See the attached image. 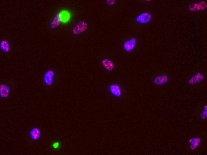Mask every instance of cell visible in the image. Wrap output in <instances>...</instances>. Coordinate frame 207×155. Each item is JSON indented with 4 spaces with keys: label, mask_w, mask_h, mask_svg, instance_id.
I'll return each instance as SVG.
<instances>
[{
    "label": "cell",
    "mask_w": 207,
    "mask_h": 155,
    "mask_svg": "<svg viewBox=\"0 0 207 155\" xmlns=\"http://www.w3.org/2000/svg\"><path fill=\"white\" fill-rule=\"evenodd\" d=\"M207 74L204 69H199L192 73L186 78L185 83L191 89L200 88L207 84Z\"/></svg>",
    "instance_id": "obj_1"
},
{
    "label": "cell",
    "mask_w": 207,
    "mask_h": 155,
    "mask_svg": "<svg viewBox=\"0 0 207 155\" xmlns=\"http://www.w3.org/2000/svg\"><path fill=\"white\" fill-rule=\"evenodd\" d=\"M205 142L206 138L203 135L199 134L191 135L186 139L184 149L187 154L195 153L203 147Z\"/></svg>",
    "instance_id": "obj_2"
},
{
    "label": "cell",
    "mask_w": 207,
    "mask_h": 155,
    "mask_svg": "<svg viewBox=\"0 0 207 155\" xmlns=\"http://www.w3.org/2000/svg\"><path fill=\"white\" fill-rule=\"evenodd\" d=\"M153 18V15L150 12H141L133 16L130 20L129 28L133 32H137L142 26L150 23Z\"/></svg>",
    "instance_id": "obj_3"
},
{
    "label": "cell",
    "mask_w": 207,
    "mask_h": 155,
    "mask_svg": "<svg viewBox=\"0 0 207 155\" xmlns=\"http://www.w3.org/2000/svg\"><path fill=\"white\" fill-rule=\"evenodd\" d=\"M60 80L59 74L54 69H47L43 73L42 82L47 88H50L54 86L60 82Z\"/></svg>",
    "instance_id": "obj_4"
},
{
    "label": "cell",
    "mask_w": 207,
    "mask_h": 155,
    "mask_svg": "<svg viewBox=\"0 0 207 155\" xmlns=\"http://www.w3.org/2000/svg\"><path fill=\"white\" fill-rule=\"evenodd\" d=\"M107 88L111 95L118 100H123L126 96L127 91L126 87L119 82H111L108 84Z\"/></svg>",
    "instance_id": "obj_5"
},
{
    "label": "cell",
    "mask_w": 207,
    "mask_h": 155,
    "mask_svg": "<svg viewBox=\"0 0 207 155\" xmlns=\"http://www.w3.org/2000/svg\"><path fill=\"white\" fill-rule=\"evenodd\" d=\"M16 82L11 79L4 80L0 82V97L2 100L9 98L15 89Z\"/></svg>",
    "instance_id": "obj_6"
},
{
    "label": "cell",
    "mask_w": 207,
    "mask_h": 155,
    "mask_svg": "<svg viewBox=\"0 0 207 155\" xmlns=\"http://www.w3.org/2000/svg\"><path fill=\"white\" fill-rule=\"evenodd\" d=\"M138 39L134 34H129L123 38L121 47L123 51L127 53H131L135 51L138 44Z\"/></svg>",
    "instance_id": "obj_7"
},
{
    "label": "cell",
    "mask_w": 207,
    "mask_h": 155,
    "mask_svg": "<svg viewBox=\"0 0 207 155\" xmlns=\"http://www.w3.org/2000/svg\"><path fill=\"white\" fill-rule=\"evenodd\" d=\"M172 79V76L170 73L163 71L154 74L152 77L151 81L154 85L162 87L168 85Z\"/></svg>",
    "instance_id": "obj_8"
},
{
    "label": "cell",
    "mask_w": 207,
    "mask_h": 155,
    "mask_svg": "<svg viewBox=\"0 0 207 155\" xmlns=\"http://www.w3.org/2000/svg\"><path fill=\"white\" fill-rule=\"evenodd\" d=\"M100 63L106 71L112 72L117 69V64L115 61L111 57L106 54H102L99 57Z\"/></svg>",
    "instance_id": "obj_9"
},
{
    "label": "cell",
    "mask_w": 207,
    "mask_h": 155,
    "mask_svg": "<svg viewBox=\"0 0 207 155\" xmlns=\"http://www.w3.org/2000/svg\"><path fill=\"white\" fill-rule=\"evenodd\" d=\"M196 118L201 121L205 122L207 119V103L206 100H204L197 107L195 112Z\"/></svg>",
    "instance_id": "obj_10"
},
{
    "label": "cell",
    "mask_w": 207,
    "mask_h": 155,
    "mask_svg": "<svg viewBox=\"0 0 207 155\" xmlns=\"http://www.w3.org/2000/svg\"><path fill=\"white\" fill-rule=\"evenodd\" d=\"M106 6L111 8L115 13H120L124 1L122 0H108L105 1Z\"/></svg>",
    "instance_id": "obj_11"
},
{
    "label": "cell",
    "mask_w": 207,
    "mask_h": 155,
    "mask_svg": "<svg viewBox=\"0 0 207 155\" xmlns=\"http://www.w3.org/2000/svg\"><path fill=\"white\" fill-rule=\"evenodd\" d=\"M207 7V4L205 1H199L190 5L189 6V10L192 12H196L204 10Z\"/></svg>",
    "instance_id": "obj_12"
},
{
    "label": "cell",
    "mask_w": 207,
    "mask_h": 155,
    "mask_svg": "<svg viewBox=\"0 0 207 155\" xmlns=\"http://www.w3.org/2000/svg\"><path fill=\"white\" fill-rule=\"evenodd\" d=\"M0 47L1 51L5 54H9L12 50L10 43L6 40H3L1 42Z\"/></svg>",
    "instance_id": "obj_13"
},
{
    "label": "cell",
    "mask_w": 207,
    "mask_h": 155,
    "mask_svg": "<svg viewBox=\"0 0 207 155\" xmlns=\"http://www.w3.org/2000/svg\"><path fill=\"white\" fill-rule=\"evenodd\" d=\"M40 130L38 128L34 127L32 128L29 132V135L31 139L34 140H37L41 136Z\"/></svg>",
    "instance_id": "obj_14"
},
{
    "label": "cell",
    "mask_w": 207,
    "mask_h": 155,
    "mask_svg": "<svg viewBox=\"0 0 207 155\" xmlns=\"http://www.w3.org/2000/svg\"><path fill=\"white\" fill-rule=\"evenodd\" d=\"M70 18L69 13L67 11H62L59 14L58 19L63 22L67 21Z\"/></svg>",
    "instance_id": "obj_15"
},
{
    "label": "cell",
    "mask_w": 207,
    "mask_h": 155,
    "mask_svg": "<svg viewBox=\"0 0 207 155\" xmlns=\"http://www.w3.org/2000/svg\"><path fill=\"white\" fill-rule=\"evenodd\" d=\"M61 144L60 142L57 141L54 142L52 145V148L54 149H58L60 147Z\"/></svg>",
    "instance_id": "obj_16"
},
{
    "label": "cell",
    "mask_w": 207,
    "mask_h": 155,
    "mask_svg": "<svg viewBox=\"0 0 207 155\" xmlns=\"http://www.w3.org/2000/svg\"><path fill=\"white\" fill-rule=\"evenodd\" d=\"M138 2H145V3H149L150 2H151L152 1V0H140V1H138Z\"/></svg>",
    "instance_id": "obj_17"
}]
</instances>
